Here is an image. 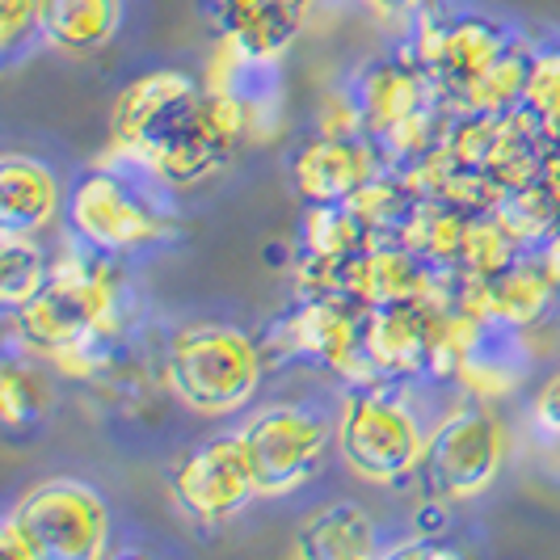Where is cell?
Wrapping results in <instances>:
<instances>
[{
  "label": "cell",
  "mask_w": 560,
  "mask_h": 560,
  "mask_svg": "<svg viewBox=\"0 0 560 560\" xmlns=\"http://www.w3.org/2000/svg\"><path fill=\"white\" fill-rule=\"evenodd\" d=\"M89 334H106L118 341V334H122V287H118L110 253L68 236L51 261L47 287L30 304L9 312V337L18 346H26L30 354L51 359L63 346H72Z\"/></svg>",
  "instance_id": "obj_1"
},
{
  "label": "cell",
  "mask_w": 560,
  "mask_h": 560,
  "mask_svg": "<svg viewBox=\"0 0 560 560\" xmlns=\"http://www.w3.org/2000/svg\"><path fill=\"white\" fill-rule=\"evenodd\" d=\"M413 384L375 380L337 396V455L366 485H400L418 477L434 421L421 413Z\"/></svg>",
  "instance_id": "obj_2"
},
{
  "label": "cell",
  "mask_w": 560,
  "mask_h": 560,
  "mask_svg": "<svg viewBox=\"0 0 560 560\" xmlns=\"http://www.w3.org/2000/svg\"><path fill=\"white\" fill-rule=\"evenodd\" d=\"M266 346L228 320H186L168 334L165 346L168 393L202 418H228L245 409L266 380Z\"/></svg>",
  "instance_id": "obj_3"
},
{
  "label": "cell",
  "mask_w": 560,
  "mask_h": 560,
  "mask_svg": "<svg viewBox=\"0 0 560 560\" xmlns=\"http://www.w3.org/2000/svg\"><path fill=\"white\" fill-rule=\"evenodd\" d=\"M106 548L110 505L77 477L30 485L0 523V552L13 560H97Z\"/></svg>",
  "instance_id": "obj_4"
},
{
  "label": "cell",
  "mask_w": 560,
  "mask_h": 560,
  "mask_svg": "<svg viewBox=\"0 0 560 560\" xmlns=\"http://www.w3.org/2000/svg\"><path fill=\"white\" fill-rule=\"evenodd\" d=\"M156 190H165L148 168L106 161L89 168L68 190V228L93 249L127 257L148 249L168 232V211Z\"/></svg>",
  "instance_id": "obj_5"
},
{
  "label": "cell",
  "mask_w": 560,
  "mask_h": 560,
  "mask_svg": "<svg viewBox=\"0 0 560 560\" xmlns=\"http://www.w3.org/2000/svg\"><path fill=\"white\" fill-rule=\"evenodd\" d=\"M257 498H291L337 443V400H270L241 425Z\"/></svg>",
  "instance_id": "obj_6"
},
{
  "label": "cell",
  "mask_w": 560,
  "mask_h": 560,
  "mask_svg": "<svg viewBox=\"0 0 560 560\" xmlns=\"http://www.w3.org/2000/svg\"><path fill=\"white\" fill-rule=\"evenodd\" d=\"M505 451H510V439H505L502 418L485 400L468 396L434 421L418 477L425 493L439 502H472L502 477Z\"/></svg>",
  "instance_id": "obj_7"
},
{
  "label": "cell",
  "mask_w": 560,
  "mask_h": 560,
  "mask_svg": "<svg viewBox=\"0 0 560 560\" xmlns=\"http://www.w3.org/2000/svg\"><path fill=\"white\" fill-rule=\"evenodd\" d=\"M363 312L346 295H295V308L282 316L261 341L270 363L300 359L312 366H329L341 388L375 384V366L363 350Z\"/></svg>",
  "instance_id": "obj_8"
},
{
  "label": "cell",
  "mask_w": 560,
  "mask_h": 560,
  "mask_svg": "<svg viewBox=\"0 0 560 560\" xmlns=\"http://www.w3.org/2000/svg\"><path fill=\"white\" fill-rule=\"evenodd\" d=\"M518 38L510 34V26L489 18V13H455V18H447V13H439L430 4L405 26V47L400 51L439 84L443 102L455 106L468 93V84L477 81L489 63H498Z\"/></svg>",
  "instance_id": "obj_9"
},
{
  "label": "cell",
  "mask_w": 560,
  "mask_h": 560,
  "mask_svg": "<svg viewBox=\"0 0 560 560\" xmlns=\"http://www.w3.org/2000/svg\"><path fill=\"white\" fill-rule=\"evenodd\" d=\"M202 89L182 68H152L122 84L110 110V156L148 168L161 143L190 118Z\"/></svg>",
  "instance_id": "obj_10"
},
{
  "label": "cell",
  "mask_w": 560,
  "mask_h": 560,
  "mask_svg": "<svg viewBox=\"0 0 560 560\" xmlns=\"http://www.w3.org/2000/svg\"><path fill=\"white\" fill-rule=\"evenodd\" d=\"M168 493H173L177 510L202 527H220L228 518H236L257 498V480H253L241 430L215 434L186 451L168 468Z\"/></svg>",
  "instance_id": "obj_11"
},
{
  "label": "cell",
  "mask_w": 560,
  "mask_h": 560,
  "mask_svg": "<svg viewBox=\"0 0 560 560\" xmlns=\"http://www.w3.org/2000/svg\"><path fill=\"white\" fill-rule=\"evenodd\" d=\"M557 300V282L544 275L539 257L523 253L514 266H505L502 275H493V279H468V275L455 270V304L451 308L472 312L485 325L523 334V329L539 325Z\"/></svg>",
  "instance_id": "obj_12"
},
{
  "label": "cell",
  "mask_w": 560,
  "mask_h": 560,
  "mask_svg": "<svg viewBox=\"0 0 560 560\" xmlns=\"http://www.w3.org/2000/svg\"><path fill=\"white\" fill-rule=\"evenodd\" d=\"M388 168L380 143L366 136H329L316 131L291 156V182L304 202H350L371 177Z\"/></svg>",
  "instance_id": "obj_13"
},
{
  "label": "cell",
  "mask_w": 560,
  "mask_h": 560,
  "mask_svg": "<svg viewBox=\"0 0 560 560\" xmlns=\"http://www.w3.org/2000/svg\"><path fill=\"white\" fill-rule=\"evenodd\" d=\"M439 304L413 300V304H384L363 312V350L380 380L418 384L430 375V346L439 329Z\"/></svg>",
  "instance_id": "obj_14"
},
{
  "label": "cell",
  "mask_w": 560,
  "mask_h": 560,
  "mask_svg": "<svg viewBox=\"0 0 560 560\" xmlns=\"http://www.w3.org/2000/svg\"><path fill=\"white\" fill-rule=\"evenodd\" d=\"M350 93H354V106H359L363 136L375 143L388 140L405 118H413L425 106L443 102L439 84L430 81L405 51L366 63L363 72L354 77V84H350Z\"/></svg>",
  "instance_id": "obj_15"
},
{
  "label": "cell",
  "mask_w": 560,
  "mask_h": 560,
  "mask_svg": "<svg viewBox=\"0 0 560 560\" xmlns=\"http://www.w3.org/2000/svg\"><path fill=\"white\" fill-rule=\"evenodd\" d=\"M308 4L312 0H207V13L215 18L220 38L241 56L279 63L304 34Z\"/></svg>",
  "instance_id": "obj_16"
},
{
  "label": "cell",
  "mask_w": 560,
  "mask_h": 560,
  "mask_svg": "<svg viewBox=\"0 0 560 560\" xmlns=\"http://www.w3.org/2000/svg\"><path fill=\"white\" fill-rule=\"evenodd\" d=\"M63 190L59 177L26 152H4L0 161V232L38 236L59 220Z\"/></svg>",
  "instance_id": "obj_17"
},
{
  "label": "cell",
  "mask_w": 560,
  "mask_h": 560,
  "mask_svg": "<svg viewBox=\"0 0 560 560\" xmlns=\"http://www.w3.org/2000/svg\"><path fill=\"white\" fill-rule=\"evenodd\" d=\"M295 552L308 560H366L384 557L380 523L354 502H329L312 510L295 532Z\"/></svg>",
  "instance_id": "obj_18"
},
{
  "label": "cell",
  "mask_w": 560,
  "mask_h": 560,
  "mask_svg": "<svg viewBox=\"0 0 560 560\" xmlns=\"http://www.w3.org/2000/svg\"><path fill=\"white\" fill-rule=\"evenodd\" d=\"M122 26V0H43L38 38L59 56H97Z\"/></svg>",
  "instance_id": "obj_19"
},
{
  "label": "cell",
  "mask_w": 560,
  "mask_h": 560,
  "mask_svg": "<svg viewBox=\"0 0 560 560\" xmlns=\"http://www.w3.org/2000/svg\"><path fill=\"white\" fill-rule=\"evenodd\" d=\"M523 380H527V346L518 341L514 329L485 325L477 350L455 375V388L477 396V400H498V396L514 393Z\"/></svg>",
  "instance_id": "obj_20"
},
{
  "label": "cell",
  "mask_w": 560,
  "mask_h": 560,
  "mask_svg": "<svg viewBox=\"0 0 560 560\" xmlns=\"http://www.w3.org/2000/svg\"><path fill=\"white\" fill-rule=\"evenodd\" d=\"M468 220H472L468 211L451 207L443 198H418L409 224L400 228L396 241H405V245L418 253V257H425L430 266L455 270L459 249H464V236H468Z\"/></svg>",
  "instance_id": "obj_21"
},
{
  "label": "cell",
  "mask_w": 560,
  "mask_h": 560,
  "mask_svg": "<svg viewBox=\"0 0 560 560\" xmlns=\"http://www.w3.org/2000/svg\"><path fill=\"white\" fill-rule=\"evenodd\" d=\"M51 261H56V253L43 249L38 236L0 232V304H4V316L30 304L47 287Z\"/></svg>",
  "instance_id": "obj_22"
},
{
  "label": "cell",
  "mask_w": 560,
  "mask_h": 560,
  "mask_svg": "<svg viewBox=\"0 0 560 560\" xmlns=\"http://www.w3.org/2000/svg\"><path fill=\"white\" fill-rule=\"evenodd\" d=\"M532 51L527 43H514L498 63H489L477 81L468 84V93L451 106V110H480V114H510L523 106L527 93V72H532Z\"/></svg>",
  "instance_id": "obj_23"
},
{
  "label": "cell",
  "mask_w": 560,
  "mask_h": 560,
  "mask_svg": "<svg viewBox=\"0 0 560 560\" xmlns=\"http://www.w3.org/2000/svg\"><path fill=\"white\" fill-rule=\"evenodd\" d=\"M363 245H371V232L350 211V202H308L304 224H300V253L304 257L341 261V257L359 253Z\"/></svg>",
  "instance_id": "obj_24"
},
{
  "label": "cell",
  "mask_w": 560,
  "mask_h": 560,
  "mask_svg": "<svg viewBox=\"0 0 560 560\" xmlns=\"http://www.w3.org/2000/svg\"><path fill=\"white\" fill-rule=\"evenodd\" d=\"M413 207H418V195L405 186V177L393 165L384 168L380 177H371L363 190L350 198V211L363 220L371 241H393V236H400V228L409 224Z\"/></svg>",
  "instance_id": "obj_25"
},
{
  "label": "cell",
  "mask_w": 560,
  "mask_h": 560,
  "mask_svg": "<svg viewBox=\"0 0 560 560\" xmlns=\"http://www.w3.org/2000/svg\"><path fill=\"white\" fill-rule=\"evenodd\" d=\"M493 215H498V224L518 241L523 253H535L560 228V207L552 202L544 182H527V186L505 190L502 202L493 207Z\"/></svg>",
  "instance_id": "obj_26"
},
{
  "label": "cell",
  "mask_w": 560,
  "mask_h": 560,
  "mask_svg": "<svg viewBox=\"0 0 560 560\" xmlns=\"http://www.w3.org/2000/svg\"><path fill=\"white\" fill-rule=\"evenodd\" d=\"M518 257H523L518 241L498 224L493 211H485V215L468 220V236H464V249H459L455 270L468 275V279H493V275H502L505 266H514Z\"/></svg>",
  "instance_id": "obj_27"
},
{
  "label": "cell",
  "mask_w": 560,
  "mask_h": 560,
  "mask_svg": "<svg viewBox=\"0 0 560 560\" xmlns=\"http://www.w3.org/2000/svg\"><path fill=\"white\" fill-rule=\"evenodd\" d=\"M43 405H47L43 380L18 354H9L4 366H0V418H4V425L9 430H26L30 421L43 418Z\"/></svg>",
  "instance_id": "obj_28"
},
{
  "label": "cell",
  "mask_w": 560,
  "mask_h": 560,
  "mask_svg": "<svg viewBox=\"0 0 560 560\" xmlns=\"http://www.w3.org/2000/svg\"><path fill=\"white\" fill-rule=\"evenodd\" d=\"M523 110L539 118V127L560 143V47H535Z\"/></svg>",
  "instance_id": "obj_29"
},
{
  "label": "cell",
  "mask_w": 560,
  "mask_h": 560,
  "mask_svg": "<svg viewBox=\"0 0 560 560\" xmlns=\"http://www.w3.org/2000/svg\"><path fill=\"white\" fill-rule=\"evenodd\" d=\"M38 9L43 0H0V51L9 63L18 59L26 38H38Z\"/></svg>",
  "instance_id": "obj_30"
},
{
  "label": "cell",
  "mask_w": 560,
  "mask_h": 560,
  "mask_svg": "<svg viewBox=\"0 0 560 560\" xmlns=\"http://www.w3.org/2000/svg\"><path fill=\"white\" fill-rule=\"evenodd\" d=\"M532 413H535V425H539L544 434L560 439V371L552 375V380H544V384H539Z\"/></svg>",
  "instance_id": "obj_31"
},
{
  "label": "cell",
  "mask_w": 560,
  "mask_h": 560,
  "mask_svg": "<svg viewBox=\"0 0 560 560\" xmlns=\"http://www.w3.org/2000/svg\"><path fill=\"white\" fill-rule=\"evenodd\" d=\"M366 9L380 18V22H393V26H409L421 9H430L434 0H363Z\"/></svg>",
  "instance_id": "obj_32"
},
{
  "label": "cell",
  "mask_w": 560,
  "mask_h": 560,
  "mask_svg": "<svg viewBox=\"0 0 560 560\" xmlns=\"http://www.w3.org/2000/svg\"><path fill=\"white\" fill-rule=\"evenodd\" d=\"M535 257H539V266H544V275L557 282V291H560V228L535 249Z\"/></svg>",
  "instance_id": "obj_33"
},
{
  "label": "cell",
  "mask_w": 560,
  "mask_h": 560,
  "mask_svg": "<svg viewBox=\"0 0 560 560\" xmlns=\"http://www.w3.org/2000/svg\"><path fill=\"white\" fill-rule=\"evenodd\" d=\"M539 182L548 186V195H552V202L560 207V143L548 152V161H544V173H539Z\"/></svg>",
  "instance_id": "obj_34"
}]
</instances>
